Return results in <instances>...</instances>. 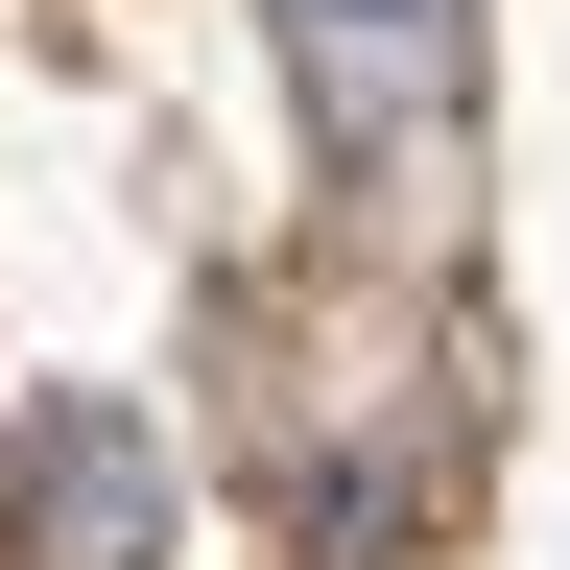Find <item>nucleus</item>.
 <instances>
[{
    "label": "nucleus",
    "instance_id": "f257e3e1",
    "mask_svg": "<svg viewBox=\"0 0 570 570\" xmlns=\"http://www.w3.org/2000/svg\"><path fill=\"white\" fill-rule=\"evenodd\" d=\"M285 48H309L333 119H428V96L475 71V0H285Z\"/></svg>",
    "mask_w": 570,
    "mask_h": 570
},
{
    "label": "nucleus",
    "instance_id": "f03ea898",
    "mask_svg": "<svg viewBox=\"0 0 570 570\" xmlns=\"http://www.w3.org/2000/svg\"><path fill=\"white\" fill-rule=\"evenodd\" d=\"M24 499H48V570H142V547H167L142 428H48V452H24Z\"/></svg>",
    "mask_w": 570,
    "mask_h": 570
}]
</instances>
